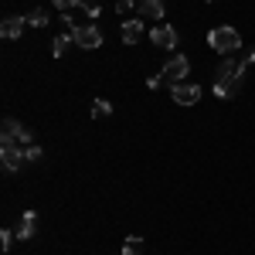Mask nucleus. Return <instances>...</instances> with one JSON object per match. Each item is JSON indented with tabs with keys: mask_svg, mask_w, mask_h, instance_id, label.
Masks as SVG:
<instances>
[{
	"mask_svg": "<svg viewBox=\"0 0 255 255\" xmlns=\"http://www.w3.org/2000/svg\"><path fill=\"white\" fill-rule=\"evenodd\" d=\"M245 68H249V61L242 58H225L218 65L215 72V96L218 99H228L232 92H238V85H242V75H245Z\"/></svg>",
	"mask_w": 255,
	"mask_h": 255,
	"instance_id": "nucleus-1",
	"label": "nucleus"
},
{
	"mask_svg": "<svg viewBox=\"0 0 255 255\" xmlns=\"http://www.w3.org/2000/svg\"><path fill=\"white\" fill-rule=\"evenodd\" d=\"M208 44L215 48L218 55H232V51H238V48H242V38H238L235 27L218 24V27H211V31H208Z\"/></svg>",
	"mask_w": 255,
	"mask_h": 255,
	"instance_id": "nucleus-2",
	"label": "nucleus"
},
{
	"mask_svg": "<svg viewBox=\"0 0 255 255\" xmlns=\"http://www.w3.org/2000/svg\"><path fill=\"white\" fill-rule=\"evenodd\" d=\"M0 139H3V143H17V146H31V143H34V133H31L27 126H20L17 119H3Z\"/></svg>",
	"mask_w": 255,
	"mask_h": 255,
	"instance_id": "nucleus-3",
	"label": "nucleus"
},
{
	"mask_svg": "<svg viewBox=\"0 0 255 255\" xmlns=\"http://www.w3.org/2000/svg\"><path fill=\"white\" fill-rule=\"evenodd\" d=\"M72 38H75V44L85 48V51L102 48V31H99L96 24H79V27H72Z\"/></svg>",
	"mask_w": 255,
	"mask_h": 255,
	"instance_id": "nucleus-4",
	"label": "nucleus"
},
{
	"mask_svg": "<svg viewBox=\"0 0 255 255\" xmlns=\"http://www.w3.org/2000/svg\"><path fill=\"white\" fill-rule=\"evenodd\" d=\"M170 96H174L177 106H194L197 99H201V85H194V82H174Z\"/></svg>",
	"mask_w": 255,
	"mask_h": 255,
	"instance_id": "nucleus-5",
	"label": "nucleus"
},
{
	"mask_svg": "<svg viewBox=\"0 0 255 255\" xmlns=\"http://www.w3.org/2000/svg\"><path fill=\"white\" fill-rule=\"evenodd\" d=\"M187 72H191V61L184 58V55H174V58L163 65V82H187Z\"/></svg>",
	"mask_w": 255,
	"mask_h": 255,
	"instance_id": "nucleus-6",
	"label": "nucleus"
},
{
	"mask_svg": "<svg viewBox=\"0 0 255 255\" xmlns=\"http://www.w3.org/2000/svg\"><path fill=\"white\" fill-rule=\"evenodd\" d=\"M0 160H3V170L7 174H14L24 167V160H27V150H20L17 143H3V150H0Z\"/></svg>",
	"mask_w": 255,
	"mask_h": 255,
	"instance_id": "nucleus-7",
	"label": "nucleus"
},
{
	"mask_svg": "<svg viewBox=\"0 0 255 255\" xmlns=\"http://www.w3.org/2000/svg\"><path fill=\"white\" fill-rule=\"evenodd\" d=\"M150 41H153L157 48H177V31L170 24H157V27L150 31Z\"/></svg>",
	"mask_w": 255,
	"mask_h": 255,
	"instance_id": "nucleus-8",
	"label": "nucleus"
},
{
	"mask_svg": "<svg viewBox=\"0 0 255 255\" xmlns=\"http://www.w3.org/2000/svg\"><path fill=\"white\" fill-rule=\"evenodd\" d=\"M136 10L143 20H160L167 7H163V0H136Z\"/></svg>",
	"mask_w": 255,
	"mask_h": 255,
	"instance_id": "nucleus-9",
	"label": "nucleus"
},
{
	"mask_svg": "<svg viewBox=\"0 0 255 255\" xmlns=\"http://www.w3.org/2000/svg\"><path fill=\"white\" fill-rule=\"evenodd\" d=\"M34 228H38V215H34V211H24V215H20V225H17V238L20 242L34 238Z\"/></svg>",
	"mask_w": 255,
	"mask_h": 255,
	"instance_id": "nucleus-10",
	"label": "nucleus"
},
{
	"mask_svg": "<svg viewBox=\"0 0 255 255\" xmlns=\"http://www.w3.org/2000/svg\"><path fill=\"white\" fill-rule=\"evenodd\" d=\"M119 34H123L126 44H136V41L143 38V20H123V31H119Z\"/></svg>",
	"mask_w": 255,
	"mask_h": 255,
	"instance_id": "nucleus-11",
	"label": "nucleus"
},
{
	"mask_svg": "<svg viewBox=\"0 0 255 255\" xmlns=\"http://www.w3.org/2000/svg\"><path fill=\"white\" fill-rule=\"evenodd\" d=\"M20 31H24V17H3V24H0V34L7 41L20 38Z\"/></svg>",
	"mask_w": 255,
	"mask_h": 255,
	"instance_id": "nucleus-12",
	"label": "nucleus"
},
{
	"mask_svg": "<svg viewBox=\"0 0 255 255\" xmlns=\"http://www.w3.org/2000/svg\"><path fill=\"white\" fill-rule=\"evenodd\" d=\"M27 24H31V27H44V24H48V10H41V7H34V10H31V14H27Z\"/></svg>",
	"mask_w": 255,
	"mask_h": 255,
	"instance_id": "nucleus-13",
	"label": "nucleus"
},
{
	"mask_svg": "<svg viewBox=\"0 0 255 255\" xmlns=\"http://www.w3.org/2000/svg\"><path fill=\"white\" fill-rule=\"evenodd\" d=\"M68 44H75V38H72V31H68V34H58V38H55V48H51V51H55V55H58V58H61Z\"/></svg>",
	"mask_w": 255,
	"mask_h": 255,
	"instance_id": "nucleus-14",
	"label": "nucleus"
},
{
	"mask_svg": "<svg viewBox=\"0 0 255 255\" xmlns=\"http://www.w3.org/2000/svg\"><path fill=\"white\" fill-rule=\"evenodd\" d=\"M123 255H143V242H139L136 235L126 238V249H123Z\"/></svg>",
	"mask_w": 255,
	"mask_h": 255,
	"instance_id": "nucleus-15",
	"label": "nucleus"
},
{
	"mask_svg": "<svg viewBox=\"0 0 255 255\" xmlns=\"http://www.w3.org/2000/svg\"><path fill=\"white\" fill-rule=\"evenodd\" d=\"M113 113V102H106V99H96V106H92V116H109Z\"/></svg>",
	"mask_w": 255,
	"mask_h": 255,
	"instance_id": "nucleus-16",
	"label": "nucleus"
},
{
	"mask_svg": "<svg viewBox=\"0 0 255 255\" xmlns=\"http://www.w3.org/2000/svg\"><path fill=\"white\" fill-rule=\"evenodd\" d=\"M14 238H17V232H10V228H3V232H0V249H3V252H10V245H14Z\"/></svg>",
	"mask_w": 255,
	"mask_h": 255,
	"instance_id": "nucleus-17",
	"label": "nucleus"
},
{
	"mask_svg": "<svg viewBox=\"0 0 255 255\" xmlns=\"http://www.w3.org/2000/svg\"><path fill=\"white\" fill-rule=\"evenodd\" d=\"M79 7H85L89 17H99V3H96V0H79Z\"/></svg>",
	"mask_w": 255,
	"mask_h": 255,
	"instance_id": "nucleus-18",
	"label": "nucleus"
},
{
	"mask_svg": "<svg viewBox=\"0 0 255 255\" xmlns=\"http://www.w3.org/2000/svg\"><path fill=\"white\" fill-rule=\"evenodd\" d=\"M129 10H136V3H133V0H119V3H116V14H123V17H126Z\"/></svg>",
	"mask_w": 255,
	"mask_h": 255,
	"instance_id": "nucleus-19",
	"label": "nucleus"
},
{
	"mask_svg": "<svg viewBox=\"0 0 255 255\" xmlns=\"http://www.w3.org/2000/svg\"><path fill=\"white\" fill-rule=\"evenodd\" d=\"M41 157H44V153H41V146H34V143H31V146H27V160H31V163H38Z\"/></svg>",
	"mask_w": 255,
	"mask_h": 255,
	"instance_id": "nucleus-20",
	"label": "nucleus"
},
{
	"mask_svg": "<svg viewBox=\"0 0 255 255\" xmlns=\"http://www.w3.org/2000/svg\"><path fill=\"white\" fill-rule=\"evenodd\" d=\"M58 10H68V7H79V0H55Z\"/></svg>",
	"mask_w": 255,
	"mask_h": 255,
	"instance_id": "nucleus-21",
	"label": "nucleus"
},
{
	"mask_svg": "<svg viewBox=\"0 0 255 255\" xmlns=\"http://www.w3.org/2000/svg\"><path fill=\"white\" fill-rule=\"evenodd\" d=\"M146 85H150V89H160V85H163V75H153V79L146 82Z\"/></svg>",
	"mask_w": 255,
	"mask_h": 255,
	"instance_id": "nucleus-22",
	"label": "nucleus"
},
{
	"mask_svg": "<svg viewBox=\"0 0 255 255\" xmlns=\"http://www.w3.org/2000/svg\"><path fill=\"white\" fill-rule=\"evenodd\" d=\"M119 255H123V252H119Z\"/></svg>",
	"mask_w": 255,
	"mask_h": 255,
	"instance_id": "nucleus-23",
	"label": "nucleus"
}]
</instances>
